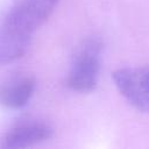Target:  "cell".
<instances>
[{
	"mask_svg": "<svg viewBox=\"0 0 149 149\" xmlns=\"http://www.w3.org/2000/svg\"><path fill=\"white\" fill-rule=\"evenodd\" d=\"M28 43L29 40L8 33L0 24V66L21 57L24 54Z\"/></svg>",
	"mask_w": 149,
	"mask_h": 149,
	"instance_id": "6",
	"label": "cell"
},
{
	"mask_svg": "<svg viewBox=\"0 0 149 149\" xmlns=\"http://www.w3.org/2000/svg\"><path fill=\"white\" fill-rule=\"evenodd\" d=\"M119 92L136 109L149 113V69H120L113 73Z\"/></svg>",
	"mask_w": 149,
	"mask_h": 149,
	"instance_id": "3",
	"label": "cell"
},
{
	"mask_svg": "<svg viewBox=\"0 0 149 149\" xmlns=\"http://www.w3.org/2000/svg\"><path fill=\"white\" fill-rule=\"evenodd\" d=\"M35 80L30 76L12 78L0 85V104L8 108L24 106L33 95Z\"/></svg>",
	"mask_w": 149,
	"mask_h": 149,
	"instance_id": "5",
	"label": "cell"
},
{
	"mask_svg": "<svg viewBox=\"0 0 149 149\" xmlns=\"http://www.w3.org/2000/svg\"><path fill=\"white\" fill-rule=\"evenodd\" d=\"M51 128L43 122H24L9 129L1 139V148L17 149L26 148L48 140L51 136Z\"/></svg>",
	"mask_w": 149,
	"mask_h": 149,
	"instance_id": "4",
	"label": "cell"
},
{
	"mask_svg": "<svg viewBox=\"0 0 149 149\" xmlns=\"http://www.w3.org/2000/svg\"><path fill=\"white\" fill-rule=\"evenodd\" d=\"M58 0H17L0 23L8 33L29 40L52 13Z\"/></svg>",
	"mask_w": 149,
	"mask_h": 149,
	"instance_id": "1",
	"label": "cell"
},
{
	"mask_svg": "<svg viewBox=\"0 0 149 149\" xmlns=\"http://www.w3.org/2000/svg\"><path fill=\"white\" fill-rule=\"evenodd\" d=\"M99 70V45L95 42L87 43L74 56L68 76L69 87L78 92L91 91L97 84Z\"/></svg>",
	"mask_w": 149,
	"mask_h": 149,
	"instance_id": "2",
	"label": "cell"
}]
</instances>
